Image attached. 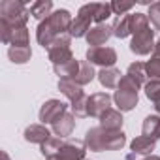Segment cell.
Listing matches in <instances>:
<instances>
[{
    "instance_id": "cell-20",
    "label": "cell",
    "mask_w": 160,
    "mask_h": 160,
    "mask_svg": "<svg viewBox=\"0 0 160 160\" xmlns=\"http://www.w3.org/2000/svg\"><path fill=\"white\" fill-rule=\"evenodd\" d=\"M126 77H128V79H132V81H134L138 87H141V85L147 81L145 64H143V62H134V64H130V66H128V70H126Z\"/></svg>"
},
{
    "instance_id": "cell-21",
    "label": "cell",
    "mask_w": 160,
    "mask_h": 160,
    "mask_svg": "<svg viewBox=\"0 0 160 160\" xmlns=\"http://www.w3.org/2000/svg\"><path fill=\"white\" fill-rule=\"evenodd\" d=\"M8 57H10V60L15 62V64H25V62L30 60V57H32L30 45H25V47H15V45H12V47L8 49Z\"/></svg>"
},
{
    "instance_id": "cell-32",
    "label": "cell",
    "mask_w": 160,
    "mask_h": 160,
    "mask_svg": "<svg viewBox=\"0 0 160 160\" xmlns=\"http://www.w3.org/2000/svg\"><path fill=\"white\" fill-rule=\"evenodd\" d=\"M143 160H160V156H147V158H143Z\"/></svg>"
},
{
    "instance_id": "cell-6",
    "label": "cell",
    "mask_w": 160,
    "mask_h": 160,
    "mask_svg": "<svg viewBox=\"0 0 160 160\" xmlns=\"http://www.w3.org/2000/svg\"><path fill=\"white\" fill-rule=\"evenodd\" d=\"M47 160H85V145L77 139H64L60 151Z\"/></svg>"
},
{
    "instance_id": "cell-4",
    "label": "cell",
    "mask_w": 160,
    "mask_h": 160,
    "mask_svg": "<svg viewBox=\"0 0 160 160\" xmlns=\"http://www.w3.org/2000/svg\"><path fill=\"white\" fill-rule=\"evenodd\" d=\"M138 89L139 87L132 81V79L122 75L121 83H119V87L115 91V96H113V100H115V104H117V108L121 111H130V109L136 108V104H138Z\"/></svg>"
},
{
    "instance_id": "cell-8",
    "label": "cell",
    "mask_w": 160,
    "mask_h": 160,
    "mask_svg": "<svg viewBox=\"0 0 160 160\" xmlns=\"http://www.w3.org/2000/svg\"><path fill=\"white\" fill-rule=\"evenodd\" d=\"M87 60L91 64H98L104 68H113V64L117 62V53L111 47H91L87 51Z\"/></svg>"
},
{
    "instance_id": "cell-18",
    "label": "cell",
    "mask_w": 160,
    "mask_h": 160,
    "mask_svg": "<svg viewBox=\"0 0 160 160\" xmlns=\"http://www.w3.org/2000/svg\"><path fill=\"white\" fill-rule=\"evenodd\" d=\"M154 145H156V141H152V139H149V138H145V136H139V138H136V139L130 143L132 154H136V156L152 152V151H154Z\"/></svg>"
},
{
    "instance_id": "cell-23",
    "label": "cell",
    "mask_w": 160,
    "mask_h": 160,
    "mask_svg": "<svg viewBox=\"0 0 160 160\" xmlns=\"http://www.w3.org/2000/svg\"><path fill=\"white\" fill-rule=\"evenodd\" d=\"M130 13L128 15H121L117 17V21L113 23V36L117 38H126L130 36Z\"/></svg>"
},
{
    "instance_id": "cell-10",
    "label": "cell",
    "mask_w": 160,
    "mask_h": 160,
    "mask_svg": "<svg viewBox=\"0 0 160 160\" xmlns=\"http://www.w3.org/2000/svg\"><path fill=\"white\" fill-rule=\"evenodd\" d=\"M109 108H111V96L108 92H96L89 96V115L102 117Z\"/></svg>"
},
{
    "instance_id": "cell-26",
    "label": "cell",
    "mask_w": 160,
    "mask_h": 160,
    "mask_svg": "<svg viewBox=\"0 0 160 160\" xmlns=\"http://www.w3.org/2000/svg\"><path fill=\"white\" fill-rule=\"evenodd\" d=\"M145 72H147V77H151V81H160V58L152 57L145 64Z\"/></svg>"
},
{
    "instance_id": "cell-2",
    "label": "cell",
    "mask_w": 160,
    "mask_h": 160,
    "mask_svg": "<svg viewBox=\"0 0 160 160\" xmlns=\"http://www.w3.org/2000/svg\"><path fill=\"white\" fill-rule=\"evenodd\" d=\"M126 143L122 130H106L102 126L91 128L85 136V145L91 151H117Z\"/></svg>"
},
{
    "instance_id": "cell-12",
    "label": "cell",
    "mask_w": 160,
    "mask_h": 160,
    "mask_svg": "<svg viewBox=\"0 0 160 160\" xmlns=\"http://www.w3.org/2000/svg\"><path fill=\"white\" fill-rule=\"evenodd\" d=\"M58 89L62 91V94H64L72 104H75V102H79V100L85 98L83 89L79 87L77 83H73L72 79H60V81H58Z\"/></svg>"
},
{
    "instance_id": "cell-5",
    "label": "cell",
    "mask_w": 160,
    "mask_h": 160,
    "mask_svg": "<svg viewBox=\"0 0 160 160\" xmlns=\"http://www.w3.org/2000/svg\"><path fill=\"white\" fill-rule=\"evenodd\" d=\"M94 6L96 4H85L79 13L75 15V19L72 21V27H70V36L72 38H81V36H87L91 32V23H92V15H94Z\"/></svg>"
},
{
    "instance_id": "cell-3",
    "label": "cell",
    "mask_w": 160,
    "mask_h": 160,
    "mask_svg": "<svg viewBox=\"0 0 160 160\" xmlns=\"http://www.w3.org/2000/svg\"><path fill=\"white\" fill-rule=\"evenodd\" d=\"M30 8L19 0H2L0 2V23L12 28H23L28 21Z\"/></svg>"
},
{
    "instance_id": "cell-11",
    "label": "cell",
    "mask_w": 160,
    "mask_h": 160,
    "mask_svg": "<svg viewBox=\"0 0 160 160\" xmlns=\"http://www.w3.org/2000/svg\"><path fill=\"white\" fill-rule=\"evenodd\" d=\"M113 36V27L109 25H96L89 34H87V42L91 47H104V43Z\"/></svg>"
},
{
    "instance_id": "cell-19",
    "label": "cell",
    "mask_w": 160,
    "mask_h": 160,
    "mask_svg": "<svg viewBox=\"0 0 160 160\" xmlns=\"http://www.w3.org/2000/svg\"><path fill=\"white\" fill-rule=\"evenodd\" d=\"M143 136L156 141L160 138V117L156 115H149L145 121H143Z\"/></svg>"
},
{
    "instance_id": "cell-22",
    "label": "cell",
    "mask_w": 160,
    "mask_h": 160,
    "mask_svg": "<svg viewBox=\"0 0 160 160\" xmlns=\"http://www.w3.org/2000/svg\"><path fill=\"white\" fill-rule=\"evenodd\" d=\"M51 10H53V4L49 0H40V2L30 4V15H34L40 21H45L51 15Z\"/></svg>"
},
{
    "instance_id": "cell-29",
    "label": "cell",
    "mask_w": 160,
    "mask_h": 160,
    "mask_svg": "<svg viewBox=\"0 0 160 160\" xmlns=\"http://www.w3.org/2000/svg\"><path fill=\"white\" fill-rule=\"evenodd\" d=\"M158 92H160V81H149V83H145V94H147L149 100H154L158 96Z\"/></svg>"
},
{
    "instance_id": "cell-14",
    "label": "cell",
    "mask_w": 160,
    "mask_h": 160,
    "mask_svg": "<svg viewBox=\"0 0 160 160\" xmlns=\"http://www.w3.org/2000/svg\"><path fill=\"white\" fill-rule=\"evenodd\" d=\"M75 117H73V113H70V111H66L55 124H53V132L58 136V138H66V136H70L72 134V130H73V126H75V121H73Z\"/></svg>"
},
{
    "instance_id": "cell-31",
    "label": "cell",
    "mask_w": 160,
    "mask_h": 160,
    "mask_svg": "<svg viewBox=\"0 0 160 160\" xmlns=\"http://www.w3.org/2000/svg\"><path fill=\"white\" fill-rule=\"evenodd\" d=\"M154 57H158L160 58V40L156 42V45H154Z\"/></svg>"
},
{
    "instance_id": "cell-1",
    "label": "cell",
    "mask_w": 160,
    "mask_h": 160,
    "mask_svg": "<svg viewBox=\"0 0 160 160\" xmlns=\"http://www.w3.org/2000/svg\"><path fill=\"white\" fill-rule=\"evenodd\" d=\"M72 15L68 10H57L53 12L45 21L40 23L38 27V32H36V38H38V43L45 49H49V45L62 34H68L70 32V27H72Z\"/></svg>"
},
{
    "instance_id": "cell-30",
    "label": "cell",
    "mask_w": 160,
    "mask_h": 160,
    "mask_svg": "<svg viewBox=\"0 0 160 160\" xmlns=\"http://www.w3.org/2000/svg\"><path fill=\"white\" fill-rule=\"evenodd\" d=\"M152 102H154V108H156V111L160 113V92H158V96H156V98H154Z\"/></svg>"
},
{
    "instance_id": "cell-25",
    "label": "cell",
    "mask_w": 160,
    "mask_h": 160,
    "mask_svg": "<svg viewBox=\"0 0 160 160\" xmlns=\"http://www.w3.org/2000/svg\"><path fill=\"white\" fill-rule=\"evenodd\" d=\"M113 15V10H111V4H96L94 6V15H92V21L98 23V25H104V21Z\"/></svg>"
},
{
    "instance_id": "cell-17",
    "label": "cell",
    "mask_w": 160,
    "mask_h": 160,
    "mask_svg": "<svg viewBox=\"0 0 160 160\" xmlns=\"http://www.w3.org/2000/svg\"><path fill=\"white\" fill-rule=\"evenodd\" d=\"M92 79H94V70H92V64H91L89 60L79 62V72H77V75L72 79V81H73V83H77L79 87H83V85L91 83Z\"/></svg>"
},
{
    "instance_id": "cell-16",
    "label": "cell",
    "mask_w": 160,
    "mask_h": 160,
    "mask_svg": "<svg viewBox=\"0 0 160 160\" xmlns=\"http://www.w3.org/2000/svg\"><path fill=\"white\" fill-rule=\"evenodd\" d=\"M98 79H100V83H102L106 89H115V87H119V83H121L122 73H121L117 68H102V72L98 73Z\"/></svg>"
},
{
    "instance_id": "cell-13",
    "label": "cell",
    "mask_w": 160,
    "mask_h": 160,
    "mask_svg": "<svg viewBox=\"0 0 160 160\" xmlns=\"http://www.w3.org/2000/svg\"><path fill=\"white\" fill-rule=\"evenodd\" d=\"M25 139L30 143H40L43 145L47 139H51V132L45 128V124H30L25 130Z\"/></svg>"
},
{
    "instance_id": "cell-15",
    "label": "cell",
    "mask_w": 160,
    "mask_h": 160,
    "mask_svg": "<svg viewBox=\"0 0 160 160\" xmlns=\"http://www.w3.org/2000/svg\"><path fill=\"white\" fill-rule=\"evenodd\" d=\"M100 126L106 128V130H121V126H122V115H121V111L109 108L100 117Z\"/></svg>"
},
{
    "instance_id": "cell-24",
    "label": "cell",
    "mask_w": 160,
    "mask_h": 160,
    "mask_svg": "<svg viewBox=\"0 0 160 160\" xmlns=\"http://www.w3.org/2000/svg\"><path fill=\"white\" fill-rule=\"evenodd\" d=\"M62 143H64V138H51V139H47L43 145H40L42 154H43L45 158H51L53 154H57V152L60 151Z\"/></svg>"
},
{
    "instance_id": "cell-27",
    "label": "cell",
    "mask_w": 160,
    "mask_h": 160,
    "mask_svg": "<svg viewBox=\"0 0 160 160\" xmlns=\"http://www.w3.org/2000/svg\"><path fill=\"white\" fill-rule=\"evenodd\" d=\"M136 4L134 2H111V10H113V13L115 15H126V12H130L132 8H134Z\"/></svg>"
},
{
    "instance_id": "cell-9",
    "label": "cell",
    "mask_w": 160,
    "mask_h": 160,
    "mask_svg": "<svg viewBox=\"0 0 160 160\" xmlns=\"http://www.w3.org/2000/svg\"><path fill=\"white\" fill-rule=\"evenodd\" d=\"M68 111V106L60 100H49L40 109V121L42 124H55L64 113Z\"/></svg>"
},
{
    "instance_id": "cell-7",
    "label": "cell",
    "mask_w": 160,
    "mask_h": 160,
    "mask_svg": "<svg viewBox=\"0 0 160 160\" xmlns=\"http://www.w3.org/2000/svg\"><path fill=\"white\" fill-rule=\"evenodd\" d=\"M152 42H154V32L151 30V27H147V28L134 34L132 43H130V51L136 55H149L154 49Z\"/></svg>"
},
{
    "instance_id": "cell-28",
    "label": "cell",
    "mask_w": 160,
    "mask_h": 160,
    "mask_svg": "<svg viewBox=\"0 0 160 160\" xmlns=\"http://www.w3.org/2000/svg\"><path fill=\"white\" fill-rule=\"evenodd\" d=\"M149 19L154 25V28L160 30V2L151 4V8H149Z\"/></svg>"
}]
</instances>
